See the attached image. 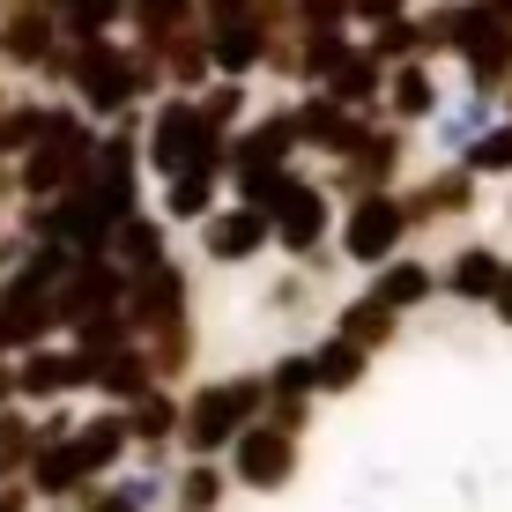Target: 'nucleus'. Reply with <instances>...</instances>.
Returning <instances> with one entry per match:
<instances>
[{
	"mask_svg": "<svg viewBox=\"0 0 512 512\" xmlns=\"http://www.w3.org/2000/svg\"><path fill=\"white\" fill-rule=\"evenodd\" d=\"M260 409H268V386H260V372H238V379H216L201 386V394L179 409V438L193 461H216L223 446L245 431V423H260Z\"/></svg>",
	"mask_w": 512,
	"mask_h": 512,
	"instance_id": "1",
	"label": "nucleus"
},
{
	"mask_svg": "<svg viewBox=\"0 0 512 512\" xmlns=\"http://www.w3.org/2000/svg\"><path fill=\"white\" fill-rule=\"evenodd\" d=\"M149 156H156V171H164V179H171V171H223V134L179 97V104H164V112H156Z\"/></svg>",
	"mask_w": 512,
	"mask_h": 512,
	"instance_id": "2",
	"label": "nucleus"
},
{
	"mask_svg": "<svg viewBox=\"0 0 512 512\" xmlns=\"http://www.w3.org/2000/svg\"><path fill=\"white\" fill-rule=\"evenodd\" d=\"M231 483L238 490H290V475H297V438L290 431H275V423H245V431L231 438Z\"/></svg>",
	"mask_w": 512,
	"mask_h": 512,
	"instance_id": "3",
	"label": "nucleus"
},
{
	"mask_svg": "<svg viewBox=\"0 0 512 512\" xmlns=\"http://www.w3.org/2000/svg\"><path fill=\"white\" fill-rule=\"evenodd\" d=\"M401 238H409V216H401L394 193H357V208L342 216V253L357 260V268H379V260H394Z\"/></svg>",
	"mask_w": 512,
	"mask_h": 512,
	"instance_id": "4",
	"label": "nucleus"
},
{
	"mask_svg": "<svg viewBox=\"0 0 512 512\" xmlns=\"http://www.w3.org/2000/svg\"><path fill=\"white\" fill-rule=\"evenodd\" d=\"M15 394L23 401H60V394H75V386H90V364H82V349L67 357V349H23V364H15Z\"/></svg>",
	"mask_w": 512,
	"mask_h": 512,
	"instance_id": "5",
	"label": "nucleus"
},
{
	"mask_svg": "<svg viewBox=\"0 0 512 512\" xmlns=\"http://www.w3.org/2000/svg\"><path fill=\"white\" fill-rule=\"evenodd\" d=\"M23 490H30V498H45V505H60V498H82L90 475H82V461H75L67 438H45V446L23 461Z\"/></svg>",
	"mask_w": 512,
	"mask_h": 512,
	"instance_id": "6",
	"label": "nucleus"
},
{
	"mask_svg": "<svg viewBox=\"0 0 512 512\" xmlns=\"http://www.w3.org/2000/svg\"><path fill=\"white\" fill-rule=\"evenodd\" d=\"M201 245H208V260H253L260 245H268V216L260 208H208L201 216Z\"/></svg>",
	"mask_w": 512,
	"mask_h": 512,
	"instance_id": "7",
	"label": "nucleus"
},
{
	"mask_svg": "<svg viewBox=\"0 0 512 512\" xmlns=\"http://www.w3.org/2000/svg\"><path fill=\"white\" fill-rule=\"evenodd\" d=\"M67 446H75L82 475H112L119 461H127V423H119V409H104V416H90V423H75V431H67Z\"/></svg>",
	"mask_w": 512,
	"mask_h": 512,
	"instance_id": "8",
	"label": "nucleus"
},
{
	"mask_svg": "<svg viewBox=\"0 0 512 512\" xmlns=\"http://www.w3.org/2000/svg\"><path fill=\"white\" fill-rule=\"evenodd\" d=\"M119 423H127V446H164L171 431H179V401L164 394V386H149V394H134L127 409H119Z\"/></svg>",
	"mask_w": 512,
	"mask_h": 512,
	"instance_id": "9",
	"label": "nucleus"
},
{
	"mask_svg": "<svg viewBox=\"0 0 512 512\" xmlns=\"http://www.w3.org/2000/svg\"><path fill=\"white\" fill-rule=\"evenodd\" d=\"M498 275H505V260L490 253V245H461V253H453V268L438 275V282H446V290L461 297V305H490V290H498Z\"/></svg>",
	"mask_w": 512,
	"mask_h": 512,
	"instance_id": "10",
	"label": "nucleus"
},
{
	"mask_svg": "<svg viewBox=\"0 0 512 512\" xmlns=\"http://www.w3.org/2000/svg\"><path fill=\"white\" fill-rule=\"evenodd\" d=\"M431 290H438V268H431V260H379L372 297H379L386 312H409V305H423Z\"/></svg>",
	"mask_w": 512,
	"mask_h": 512,
	"instance_id": "11",
	"label": "nucleus"
},
{
	"mask_svg": "<svg viewBox=\"0 0 512 512\" xmlns=\"http://www.w3.org/2000/svg\"><path fill=\"white\" fill-rule=\"evenodd\" d=\"M104 245H112V268L119 275H141V268L164 260V231H156L149 216H119L112 231H104Z\"/></svg>",
	"mask_w": 512,
	"mask_h": 512,
	"instance_id": "12",
	"label": "nucleus"
},
{
	"mask_svg": "<svg viewBox=\"0 0 512 512\" xmlns=\"http://www.w3.org/2000/svg\"><path fill=\"white\" fill-rule=\"evenodd\" d=\"M364 364H372V357H364L357 342H342V334L320 342V349H312V394H349V386L364 379Z\"/></svg>",
	"mask_w": 512,
	"mask_h": 512,
	"instance_id": "13",
	"label": "nucleus"
},
{
	"mask_svg": "<svg viewBox=\"0 0 512 512\" xmlns=\"http://www.w3.org/2000/svg\"><path fill=\"white\" fill-rule=\"evenodd\" d=\"M394 320H401V312H386L379 297H357V305H342L334 334H342V342H357L364 357H372V349H386V342H394Z\"/></svg>",
	"mask_w": 512,
	"mask_h": 512,
	"instance_id": "14",
	"label": "nucleus"
},
{
	"mask_svg": "<svg viewBox=\"0 0 512 512\" xmlns=\"http://www.w3.org/2000/svg\"><path fill=\"white\" fill-rule=\"evenodd\" d=\"M45 52H52L45 8H30V15H15V23H0V60H8V67H38Z\"/></svg>",
	"mask_w": 512,
	"mask_h": 512,
	"instance_id": "15",
	"label": "nucleus"
},
{
	"mask_svg": "<svg viewBox=\"0 0 512 512\" xmlns=\"http://www.w3.org/2000/svg\"><path fill=\"white\" fill-rule=\"evenodd\" d=\"M208 208H216V171H171V179H164V216L201 223Z\"/></svg>",
	"mask_w": 512,
	"mask_h": 512,
	"instance_id": "16",
	"label": "nucleus"
},
{
	"mask_svg": "<svg viewBox=\"0 0 512 512\" xmlns=\"http://www.w3.org/2000/svg\"><path fill=\"white\" fill-rule=\"evenodd\" d=\"M223 483H231V475H223L216 461H186V475H179V512H216L223 505Z\"/></svg>",
	"mask_w": 512,
	"mask_h": 512,
	"instance_id": "17",
	"label": "nucleus"
},
{
	"mask_svg": "<svg viewBox=\"0 0 512 512\" xmlns=\"http://www.w3.org/2000/svg\"><path fill=\"white\" fill-rule=\"evenodd\" d=\"M438 112V82L423 67H401L394 75V119H431Z\"/></svg>",
	"mask_w": 512,
	"mask_h": 512,
	"instance_id": "18",
	"label": "nucleus"
},
{
	"mask_svg": "<svg viewBox=\"0 0 512 512\" xmlns=\"http://www.w3.org/2000/svg\"><path fill=\"white\" fill-rule=\"evenodd\" d=\"M38 453V423L0 409V475H23V461Z\"/></svg>",
	"mask_w": 512,
	"mask_h": 512,
	"instance_id": "19",
	"label": "nucleus"
},
{
	"mask_svg": "<svg viewBox=\"0 0 512 512\" xmlns=\"http://www.w3.org/2000/svg\"><path fill=\"white\" fill-rule=\"evenodd\" d=\"M253 60H260V30H253V23L216 30V67H223V75H245Z\"/></svg>",
	"mask_w": 512,
	"mask_h": 512,
	"instance_id": "20",
	"label": "nucleus"
},
{
	"mask_svg": "<svg viewBox=\"0 0 512 512\" xmlns=\"http://www.w3.org/2000/svg\"><path fill=\"white\" fill-rule=\"evenodd\" d=\"M468 171H475V179H483V171H512V119L468 141Z\"/></svg>",
	"mask_w": 512,
	"mask_h": 512,
	"instance_id": "21",
	"label": "nucleus"
},
{
	"mask_svg": "<svg viewBox=\"0 0 512 512\" xmlns=\"http://www.w3.org/2000/svg\"><path fill=\"white\" fill-rule=\"evenodd\" d=\"M127 15L149 30V38H171V30L186 23V0H127Z\"/></svg>",
	"mask_w": 512,
	"mask_h": 512,
	"instance_id": "22",
	"label": "nucleus"
},
{
	"mask_svg": "<svg viewBox=\"0 0 512 512\" xmlns=\"http://www.w3.org/2000/svg\"><path fill=\"white\" fill-rule=\"evenodd\" d=\"M171 75H179V82H201V75H208V52H201V45H171Z\"/></svg>",
	"mask_w": 512,
	"mask_h": 512,
	"instance_id": "23",
	"label": "nucleus"
},
{
	"mask_svg": "<svg viewBox=\"0 0 512 512\" xmlns=\"http://www.w3.org/2000/svg\"><path fill=\"white\" fill-rule=\"evenodd\" d=\"M82 512H141V505H134L127 490L112 483V490H90V498H82Z\"/></svg>",
	"mask_w": 512,
	"mask_h": 512,
	"instance_id": "24",
	"label": "nucleus"
},
{
	"mask_svg": "<svg viewBox=\"0 0 512 512\" xmlns=\"http://www.w3.org/2000/svg\"><path fill=\"white\" fill-rule=\"evenodd\" d=\"M490 312H498V320H505V327H512V268H505V275H498V290H490Z\"/></svg>",
	"mask_w": 512,
	"mask_h": 512,
	"instance_id": "25",
	"label": "nucleus"
},
{
	"mask_svg": "<svg viewBox=\"0 0 512 512\" xmlns=\"http://www.w3.org/2000/svg\"><path fill=\"white\" fill-rule=\"evenodd\" d=\"M0 512H30V490L15 483V475H8V483H0Z\"/></svg>",
	"mask_w": 512,
	"mask_h": 512,
	"instance_id": "26",
	"label": "nucleus"
},
{
	"mask_svg": "<svg viewBox=\"0 0 512 512\" xmlns=\"http://www.w3.org/2000/svg\"><path fill=\"white\" fill-rule=\"evenodd\" d=\"M349 8H357V15H372V23H386V15H394L401 0H349Z\"/></svg>",
	"mask_w": 512,
	"mask_h": 512,
	"instance_id": "27",
	"label": "nucleus"
},
{
	"mask_svg": "<svg viewBox=\"0 0 512 512\" xmlns=\"http://www.w3.org/2000/svg\"><path fill=\"white\" fill-rule=\"evenodd\" d=\"M8 394H15V379H8V364H0V409H8Z\"/></svg>",
	"mask_w": 512,
	"mask_h": 512,
	"instance_id": "28",
	"label": "nucleus"
}]
</instances>
